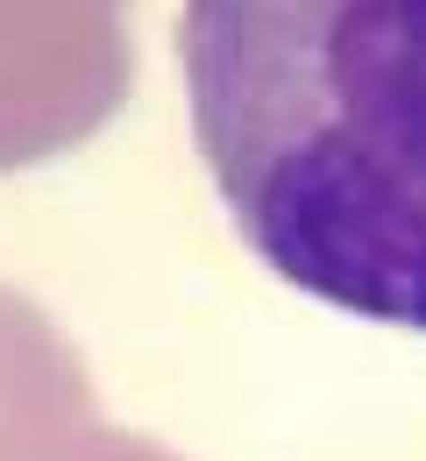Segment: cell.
Returning a JSON list of instances; mask_svg holds the SVG:
<instances>
[{
	"mask_svg": "<svg viewBox=\"0 0 426 461\" xmlns=\"http://www.w3.org/2000/svg\"><path fill=\"white\" fill-rule=\"evenodd\" d=\"M192 142L292 291L426 334V0H185Z\"/></svg>",
	"mask_w": 426,
	"mask_h": 461,
	"instance_id": "1",
	"label": "cell"
}]
</instances>
